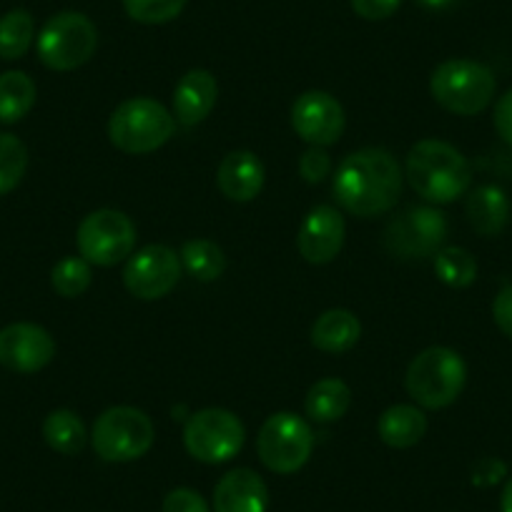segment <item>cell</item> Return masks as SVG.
<instances>
[{
	"label": "cell",
	"instance_id": "obj_1",
	"mask_svg": "<svg viewBox=\"0 0 512 512\" xmlns=\"http://www.w3.org/2000/svg\"><path fill=\"white\" fill-rule=\"evenodd\" d=\"M332 191L337 204L354 216H379L397 204L402 169L387 149H362L349 154L334 174Z\"/></svg>",
	"mask_w": 512,
	"mask_h": 512
},
{
	"label": "cell",
	"instance_id": "obj_2",
	"mask_svg": "<svg viewBox=\"0 0 512 512\" xmlns=\"http://www.w3.org/2000/svg\"><path fill=\"white\" fill-rule=\"evenodd\" d=\"M407 181L430 204H452L470 191V161L447 141H417L407 154Z\"/></svg>",
	"mask_w": 512,
	"mask_h": 512
},
{
	"label": "cell",
	"instance_id": "obj_3",
	"mask_svg": "<svg viewBox=\"0 0 512 512\" xmlns=\"http://www.w3.org/2000/svg\"><path fill=\"white\" fill-rule=\"evenodd\" d=\"M467 384V364L455 349L430 347L407 367V395L427 410L450 407Z\"/></svg>",
	"mask_w": 512,
	"mask_h": 512
},
{
	"label": "cell",
	"instance_id": "obj_4",
	"mask_svg": "<svg viewBox=\"0 0 512 512\" xmlns=\"http://www.w3.org/2000/svg\"><path fill=\"white\" fill-rule=\"evenodd\" d=\"M176 118L154 98H128L108 118V139L131 156L151 154L174 136Z\"/></svg>",
	"mask_w": 512,
	"mask_h": 512
},
{
	"label": "cell",
	"instance_id": "obj_5",
	"mask_svg": "<svg viewBox=\"0 0 512 512\" xmlns=\"http://www.w3.org/2000/svg\"><path fill=\"white\" fill-rule=\"evenodd\" d=\"M497 78L485 63L470 58H452L432 71L430 93L445 111L457 116H475L492 103Z\"/></svg>",
	"mask_w": 512,
	"mask_h": 512
},
{
	"label": "cell",
	"instance_id": "obj_6",
	"mask_svg": "<svg viewBox=\"0 0 512 512\" xmlns=\"http://www.w3.org/2000/svg\"><path fill=\"white\" fill-rule=\"evenodd\" d=\"M98 46V31L83 13L63 11L48 18L38 33V58L46 68L58 73L76 71L91 61Z\"/></svg>",
	"mask_w": 512,
	"mask_h": 512
},
{
	"label": "cell",
	"instance_id": "obj_7",
	"mask_svg": "<svg viewBox=\"0 0 512 512\" xmlns=\"http://www.w3.org/2000/svg\"><path fill=\"white\" fill-rule=\"evenodd\" d=\"M156 427L144 410L111 407L96 420L91 445L106 462H134L154 447Z\"/></svg>",
	"mask_w": 512,
	"mask_h": 512
},
{
	"label": "cell",
	"instance_id": "obj_8",
	"mask_svg": "<svg viewBox=\"0 0 512 512\" xmlns=\"http://www.w3.org/2000/svg\"><path fill=\"white\" fill-rule=\"evenodd\" d=\"M314 450V432L302 417L294 412H277L267 417V422L256 437V452L264 467L279 475H292L302 470Z\"/></svg>",
	"mask_w": 512,
	"mask_h": 512
},
{
	"label": "cell",
	"instance_id": "obj_9",
	"mask_svg": "<svg viewBox=\"0 0 512 512\" xmlns=\"http://www.w3.org/2000/svg\"><path fill=\"white\" fill-rule=\"evenodd\" d=\"M78 254L96 267H116L134 254L136 226L123 211L98 209L81 221L76 234Z\"/></svg>",
	"mask_w": 512,
	"mask_h": 512
},
{
	"label": "cell",
	"instance_id": "obj_10",
	"mask_svg": "<svg viewBox=\"0 0 512 512\" xmlns=\"http://www.w3.org/2000/svg\"><path fill=\"white\" fill-rule=\"evenodd\" d=\"M246 430L239 417L221 407H206L189 417L184 427V447L194 460L221 465L244 447Z\"/></svg>",
	"mask_w": 512,
	"mask_h": 512
},
{
	"label": "cell",
	"instance_id": "obj_11",
	"mask_svg": "<svg viewBox=\"0 0 512 512\" xmlns=\"http://www.w3.org/2000/svg\"><path fill=\"white\" fill-rule=\"evenodd\" d=\"M447 219L435 206H410L387 224L384 249L397 259H427L447 239Z\"/></svg>",
	"mask_w": 512,
	"mask_h": 512
},
{
	"label": "cell",
	"instance_id": "obj_12",
	"mask_svg": "<svg viewBox=\"0 0 512 512\" xmlns=\"http://www.w3.org/2000/svg\"><path fill=\"white\" fill-rule=\"evenodd\" d=\"M181 279V259L171 246L149 244L128 256L123 269V284L128 294L144 302L164 299L176 289Z\"/></svg>",
	"mask_w": 512,
	"mask_h": 512
},
{
	"label": "cell",
	"instance_id": "obj_13",
	"mask_svg": "<svg viewBox=\"0 0 512 512\" xmlns=\"http://www.w3.org/2000/svg\"><path fill=\"white\" fill-rule=\"evenodd\" d=\"M344 108L327 91H307L294 101L292 126L299 139L312 146H332L344 134Z\"/></svg>",
	"mask_w": 512,
	"mask_h": 512
},
{
	"label": "cell",
	"instance_id": "obj_14",
	"mask_svg": "<svg viewBox=\"0 0 512 512\" xmlns=\"http://www.w3.org/2000/svg\"><path fill=\"white\" fill-rule=\"evenodd\" d=\"M53 357H56V342L38 324L16 322L0 329V364L11 372H41L53 362Z\"/></svg>",
	"mask_w": 512,
	"mask_h": 512
},
{
	"label": "cell",
	"instance_id": "obj_15",
	"mask_svg": "<svg viewBox=\"0 0 512 512\" xmlns=\"http://www.w3.org/2000/svg\"><path fill=\"white\" fill-rule=\"evenodd\" d=\"M344 234V216L334 206L319 204L304 216L299 226L297 249L309 264H329L342 251Z\"/></svg>",
	"mask_w": 512,
	"mask_h": 512
},
{
	"label": "cell",
	"instance_id": "obj_16",
	"mask_svg": "<svg viewBox=\"0 0 512 512\" xmlns=\"http://www.w3.org/2000/svg\"><path fill=\"white\" fill-rule=\"evenodd\" d=\"M267 482L249 467L226 472L214 487V512H267Z\"/></svg>",
	"mask_w": 512,
	"mask_h": 512
},
{
	"label": "cell",
	"instance_id": "obj_17",
	"mask_svg": "<svg viewBox=\"0 0 512 512\" xmlns=\"http://www.w3.org/2000/svg\"><path fill=\"white\" fill-rule=\"evenodd\" d=\"M219 83L204 68H191L174 88V116L181 126H199L216 106Z\"/></svg>",
	"mask_w": 512,
	"mask_h": 512
},
{
	"label": "cell",
	"instance_id": "obj_18",
	"mask_svg": "<svg viewBox=\"0 0 512 512\" xmlns=\"http://www.w3.org/2000/svg\"><path fill=\"white\" fill-rule=\"evenodd\" d=\"M264 164L259 156L251 151H231L221 159L219 171H216V184L219 191L229 201H251L259 196L264 186Z\"/></svg>",
	"mask_w": 512,
	"mask_h": 512
},
{
	"label": "cell",
	"instance_id": "obj_19",
	"mask_svg": "<svg viewBox=\"0 0 512 512\" xmlns=\"http://www.w3.org/2000/svg\"><path fill=\"white\" fill-rule=\"evenodd\" d=\"M467 221L480 236H497L510 224L512 204L505 189L495 184H482L467 194Z\"/></svg>",
	"mask_w": 512,
	"mask_h": 512
},
{
	"label": "cell",
	"instance_id": "obj_20",
	"mask_svg": "<svg viewBox=\"0 0 512 512\" xmlns=\"http://www.w3.org/2000/svg\"><path fill=\"white\" fill-rule=\"evenodd\" d=\"M427 417L415 405H395L384 410L377 420V435L387 447L407 450L425 437Z\"/></svg>",
	"mask_w": 512,
	"mask_h": 512
},
{
	"label": "cell",
	"instance_id": "obj_21",
	"mask_svg": "<svg viewBox=\"0 0 512 512\" xmlns=\"http://www.w3.org/2000/svg\"><path fill=\"white\" fill-rule=\"evenodd\" d=\"M362 337V324L349 309H329L312 324V344L322 352H349Z\"/></svg>",
	"mask_w": 512,
	"mask_h": 512
},
{
	"label": "cell",
	"instance_id": "obj_22",
	"mask_svg": "<svg viewBox=\"0 0 512 512\" xmlns=\"http://www.w3.org/2000/svg\"><path fill=\"white\" fill-rule=\"evenodd\" d=\"M349 405H352V390L349 384L337 377L319 379L309 387L307 400H304V410H307L309 420L319 422V425H329V422H339L347 415Z\"/></svg>",
	"mask_w": 512,
	"mask_h": 512
},
{
	"label": "cell",
	"instance_id": "obj_23",
	"mask_svg": "<svg viewBox=\"0 0 512 512\" xmlns=\"http://www.w3.org/2000/svg\"><path fill=\"white\" fill-rule=\"evenodd\" d=\"M36 83L23 71H6L0 76V123H18L36 106Z\"/></svg>",
	"mask_w": 512,
	"mask_h": 512
},
{
	"label": "cell",
	"instance_id": "obj_24",
	"mask_svg": "<svg viewBox=\"0 0 512 512\" xmlns=\"http://www.w3.org/2000/svg\"><path fill=\"white\" fill-rule=\"evenodd\" d=\"M43 437L51 450L73 457L86 447L88 432L81 417L73 410H53L43 422Z\"/></svg>",
	"mask_w": 512,
	"mask_h": 512
},
{
	"label": "cell",
	"instance_id": "obj_25",
	"mask_svg": "<svg viewBox=\"0 0 512 512\" xmlns=\"http://www.w3.org/2000/svg\"><path fill=\"white\" fill-rule=\"evenodd\" d=\"M181 267L199 282H216L226 269V256L219 244L209 239H191L179 251Z\"/></svg>",
	"mask_w": 512,
	"mask_h": 512
},
{
	"label": "cell",
	"instance_id": "obj_26",
	"mask_svg": "<svg viewBox=\"0 0 512 512\" xmlns=\"http://www.w3.org/2000/svg\"><path fill=\"white\" fill-rule=\"evenodd\" d=\"M33 36H36V23L33 16L23 8L8 11L0 18V58L3 61H18L31 48Z\"/></svg>",
	"mask_w": 512,
	"mask_h": 512
},
{
	"label": "cell",
	"instance_id": "obj_27",
	"mask_svg": "<svg viewBox=\"0 0 512 512\" xmlns=\"http://www.w3.org/2000/svg\"><path fill=\"white\" fill-rule=\"evenodd\" d=\"M435 274L442 284L452 289L470 287L477 279L475 256L462 246H445L435 254Z\"/></svg>",
	"mask_w": 512,
	"mask_h": 512
},
{
	"label": "cell",
	"instance_id": "obj_28",
	"mask_svg": "<svg viewBox=\"0 0 512 512\" xmlns=\"http://www.w3.org/2000/svg\"><path fill=\"white\" fill-rule=\"evenodd\" d=\"M28 169V149L18 136L0 134V196L11 194Z\"/></svg>",
	"mask_w": 512,
	"mask_h": 512
},
{
	"label": "cell",
	"instance_id": "obj_29",
	"mask_svg": "<svg viewBox=\"0 0 512 512\" xmlns=\"http://www.w3.org/2000/svg\"><path fill=\"white\" fill-rule=\"evenodd\" d=\"M91 264L83 259V256H66L53 267L51 272V284L56 289V294L66 299H76L91 287Z\"/></svg>",
	"mask_w": 512,
	"mask_h": 512
},
{
	"label": "cell",
	"instance_id": "obj_30",
	"mask_svg": "<svg viewBox=\"0 0 512 512\" xmlns=\"http://www.w3.org/2000/svg\"><path fill=\"white\" fill-rule=\"evenodd\" d=\"M189 0H123L128 18L144 26H164L184 13Z\"/></svg>",
	"mask_w": 512,
	"mask_h": 512
},
{
	"label": "cell",
	"instance_id": "obj_31",
	"mask_svg": "<svg viewBox=\"0 0 512 512\" xmlns=\"http://www.w3.org/2000/svg\"><path fill=\"white\" fill-rule=\"evenodd\" d=\"M329 171H332V159L322 146H312L299 159V174L307 184H319V181L327 179Z\"/></svg>",
	"mask_w": 512,
	"mask_h": 512
},
{
	"label": "cell",
	"instance_id": "obj_32",
	"mask_svg": "<svg viewBox=\"0 0 512 512\" xmlns=\"http://www.w3.org/2000/svg\"><path fill=\"white\" fill-rule=\"evenodd\" d=\"M164 512H211L204 497L189 487H176L164 497Z\"/></svg>",
	"mask_w": 512,
	"mask_h": 512
},
{
	"label": "cell",
	"instance_id": "obj_33",
	"mask_svg": "<svg viewBox=\"0 0 512 512\" xmlns=\"http://www.w3.org/2000/svg\"><path fill=\"white\" fill-rule=\"evenodd\" d=\"M352 11L364 21H384V18L395 16L402 0H349Z\"/></svg>",
	"mask_w": 512,
	"mask_h": 512
},
{
	"label": "cell",
	"instance_id": "obj_34",
	"mask_svg": "<svg viewBox=\"0 0 512 512\" xmlns=\"http://www.w3.org/2000/svg\"><path fill=\"white\" fill-rule=\"evenodd\" d=\"M507 475V465L497 457H482L475 467H472V482L477 487H492Z\"/></svg>",
	"mask_w": 512,
	"mask_h": 512
},
{
	"label": "cell",
	"instance_id": "obj_35",
	"mask_svg": "<svg viewBox=\"0 0 512 512\" xmlns=\"http://www.w3.org/2000/svg\"><path fill=\"white\" fill-rule=\"evenodd\" d=\"M492 317H495V324L500 327V332L512 339V284L497 292L495 302H492Z\"/></svg>",
	"mask_w": 512,
	"mask_h": 512
},
{
	"label": "cell",
	"instance_id": "obj_36",
	"mask_svg": "<svg viewBox=\"0 0 512 512\" xmlns=\"http://www.w3.org/2000/svg\"><path fill=\"white\" fill-rule=\"evenodd\" d=\"M495 128L500 139L512 146V88L500 96L495 106Z\"/></svg>",
	"mask_w": 512,
	"mask_h": 512
},
{
	"label": "cell",
	"instance_id": "obj_37",
	"mask_svg": "<svg viewBox=\"0 0 512 512\" xmlns=\"http://www.w3.org/2000/svg\"><path fill=\"white\" fill-rule=\"evenodd\" d=\"M500 510H502V512H512V477H507L505 487H502Z\"/></svg>",
	"mask_w": 512,
	"mask_h": 512
},
{
	"label": "cell",
	"instance_id": "obj_38",
	"mask_svg": "<svg viewBox=\"0 0 512 512\" xmlns=\"http://www.w3.org/2000/svg\"><path fill=\"white\" fill-rule=\"evenodd\" d=\"M422 8H430V11H445V8H452L460 0H417Z\"/></svg>",
	"mask_w": 512,
	"mask_h": 512
}]
</instances>
